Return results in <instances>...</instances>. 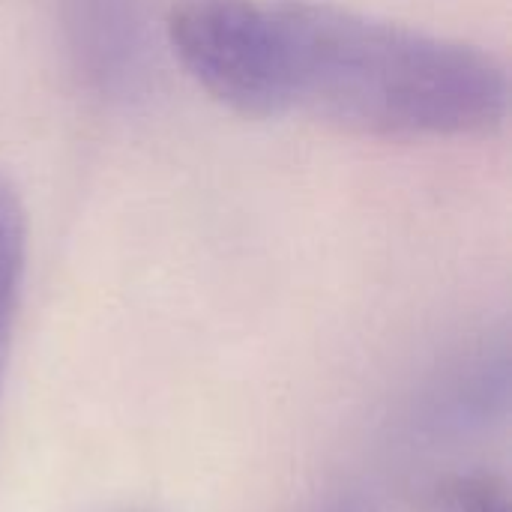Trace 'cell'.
<instances>
[{
	"instance_id": "1",
	"label": "cell",
	"mask_w": 512,
	"mask_h": 512,
	"mask_svg": "<svg viewBox=\"0 0 512 512\" xmlns=\"http://www.w3.org/2000/svg\"><path fill=\"white\" fill-rule=\"evenodd\" d=\"M168 42L222 105L393 138L504 123L510 81L483 48L309 0H177Z\"/></svg>"
},
{
	"instance_id": "2",
	"label": "cell",
	"mask_w": 512,
	"mask_h": 512,
	"mask_svg": "<svg viewBox=\"0 0 512 512\" xmlns=\"http://www.w3.org/2000/svg\"><path fill=\"white\" fill-rule=\"evenodd\" d=\"M27 258V219L15 183L0 171V384L9 357L12 324L18 312Z\"/></svg>"
},
{
	"instance_id": "3",
	"label": "cell",
	"mask_w": 512,
	"mask_h": 512,
	"mask_svg": "<svg viewBox=\"0 0 512 512\" xmlns=\"http://www.w3.org/2000/svg\"><path fill=\"white\" fill-rule=\"evenodd\" d=\"M420 507L423 512H512L510 486L486 468L453 471L429 483Z\"/></svg>"
},
{
	"instance_id": "4",
	"label": "cell",
	"mask_w": 512,
	"mask_h": 512,
	"mask_svg": "<svg viewBox=\"0 0 512 512\" xmlns=\"http://www.w3.org/2000/svg\"><path fill=\"white\" fill-rule=\"evenodd\" d=\"M318 512H369V507L360 498H336V501L324 504Z\"/></svg>"
}]
</instances>
